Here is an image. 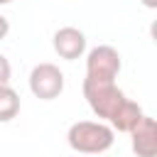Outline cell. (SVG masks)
<instances>
[{
  "label": "cell",
  "instance_id": "8fae6325",
  "mask_svg": "<svg viewBox=\"0 0 157 157\" xmlns=\"http://www.w3.org/2000/svg\"><path fill=\"white\" fill-rule=\"evenodd\" d=\"M142 5L150 7V10H155V7H157V0H142Z\"/></svg>",
  "mask_w": 157,
  "mask_h": 157
},
{
  "label": "cell",
  "instance_id": "277c9868",
  "mask_svg": "<svg viewBox=\"0 0 157 157\" xmlns=\"http://www.w3.org/2000/svg\"><path fill=\"white\" fill-rule=\"evenodd\" d=\"M29 91L39 101H54L64 91V74L56 64L42 61L29 71Z\"/></svg>",
  "mask_w": 157,
  "mask_h": 157
},
{
  "label": "cell",
  "instance_id": "6da1fadb",
  "mask_svg": "<svg viewBox=\"0 0 157 157\" xmlns=\"http://www.w3.org/2000/svg\"><path fill=\"white\" fill-rule=\"evenodd\" d=\"M113 140L115 130L101 120H76L66 132L69 147L78 155H101L113 147Z\"/></svg>",
  "mask_w": 157,
  "mask_h": 157
},
{
  "label": "cell",
  "instance_id": "5b68a950",
  "mask_svg": "<svg viewBox=\"0 0 157 157\" xmlns=\"http://www.w3.org/2000/svg\"><path fill=\"white\" fill-rule=\"evenodd\" d=\"M130 147L137 157H155L157 155V123L150 115H142L140 123L130 130Z\"/></svg>",
  "mask_w": 157,
  "mask_h": 157
},
{
  "label": "cell",
  "instance_id": "30bf717a",
  "mask_svg": "<svg viewBox=\"0 0 157 157\" xmlns=\"http://www.w3.org/2000/svg\"><path fill=\"white\" fill-rule=\"evenodd\" d=\"M7 32H10V20H7L5 15H0V39H5Z\"/></svg>",
  "mask_w": 157,
  "mask_h": 157
},
{
  "label": "cell",
  "instance_id": "8992f818",
  "mask_svg": "<svg viewBox=\"0 0 157 157\" xmlns=\"http://www.w3.org/2000/svg\"><path fill=\"white\" fill-rule=\"evenodd\" d=\"M54 52L66 59V61H74L78 56H83L86 52V34L78 29V27H61L54 32Z\"/></svg>",
  "mask_w": 157,
  "mask_h": 157
},
{
  "label": "cell",
  "instance_id": "52a82bcc",
  "mask_svg": "<svg viewBox=\"0 0 157 157\" xmlns=\"http://www.w3.org/2000/svg\"><path fill=\"white\" fill-rule=\"evenodd\" d=\"M142 115H145V113H142L140 103H135V101L125 98V101H123V105L113 113V118H110L108 123H110V128H113V130H118V132H130V130L140 123V118H142Z\"/></svg>",
  "mask_w": 157,
  "mask_h": 157
},
{
  "label": "cell",
  "instance_id": "3957f363",
  "mask_svg": "<svg viewBox=\"0 0 157 157\" xmlns=\"http://www.w3.org/2000/svg\"><path fill=\"white\" fill-rule=\"evenodd\" d=\"M120 54L110 44H98L86 54V78L88 81H115L120 74Z\"/></svg>",
  "mask_w": 157,
  "mask_h": 157
},
{
  "label": "cell",
  "instance_id": "ba28073f",
  "mask_svg": "<svg viewBox=\"0 0 157 157\" xmlns=\"http://www.w3.org/2000/svg\"><path fill=\"white\" fill-rule=\"evenodd\" d=\"M17 113H20V96H17V91L10 83L0 86V123H10L12 118H17Z\"/></svg>",
  "mask_w": 157,
  "mask_h": 157
},
{
  "label": "cell",
  "instance_id": "9c48e42d",
  "mask_svg": "<svg viewBox=\"0 0 157 157\" xmlns=\"http://www.w3.org/2000/svg\"><path fill=\"white\" fill-rule=\"evenodd\" d=\"M10 76H12V66H10L7 56H2V54H0V86L10 83Z\"/></svg>",
  "mask_w": 157,
  "mask_h": 157
},
{
  "label": "cell",
  "instance_id": "7a4b0ae2",
  "mask_svg": "<svg viewBox=\"0 0 157 157\" xmlns=\"http://www.w3.org/2000/svg\"><path fill=\"white\" fill-rule=\"evenodd\" d=\"M83 98L98 118L110 120L113 113L123 105V101L128 96L118 88L115 81H88V78H83Z\"/></svg>",
  "mask_w": 157,
  "mask_h": 157
},
{
  "label": "cell",
  "instance_id": "7c38bea8",
  "mask_svg": "<svg viewBox=\"0 0 157 157\" xmlns=\"http://www.w3.org/2000/svg\"><path fill=\"white\" fill-rule=\"evenodd\" d=\"M10 2H15V0H0V5H10Z\"/></svg>",
  "mask_w": 157,
  "mask_h": 157
}]
</instances>
